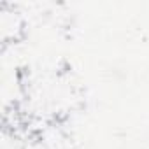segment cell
Returning a JSON list of instances; mask_svg holds the SVG:
<instances>
[{
  "instance_id": "6da1fadb",
  "label": "cell",
  "mask_w": 149,
  "mask_h": 149,
  "mask_svg": "<svg viewBox=\"0 0 149 149\" xmlns=\"http://www.w3.org/2000/svg\"><path fill=\"white\" fill-rule=\"evenodd\" d=\"M0 14H2L0 16V26H2V39H4V42L9 44V42L18 40L21 37L23 26H25L19 13L4 6V9H2Z\"/></svg>"
}]
</instances>
